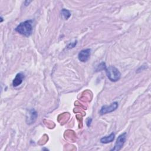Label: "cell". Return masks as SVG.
I'll use <instances>...</instances> for the list:
<instances>
[{
	"instance_id": "1",
	"label": "cell",
	"mask_w": 151,
	"mask_h": 151,
	"mask_svg": "<svg viewBox=\"0 0 151 151\" xmlns=\"http://www.w3.org/2000/svg\"><path fill=\"white\" fill-rule=\"evenodd\" d=\"M15 31L18 33L25 36L29 37L32 32V21L27 20L21 22L15 29Z\"/></svg>"
},
{
	"instance_id": "2",
	"label": "cell",
	"mask_w": 151,
	"mask_h": 151,
	"mask_svg": "<svg viewBox=\"0 0 151 151\" xmlns=\"http://www.w3.org/2000/svg\"><path fill=\"white\" fill-rule=\"evenodd\" d=\"M105 70L107 77L110 81L115 82L118 81L120 78L121 73H120L119 70L114 66H109Z\"/></svg>"
},
{
	"instance_id": "3",
	"label": "cell",
	"mask_w": 151,
	"mask_h": 151,
	"mask_svg": "<svg viewBox=\"0 0 151 151\" xmlns=\"http://www.w3.org/2000/svg\"><path fill=\"white\" fill-rule=\"evenodd\" d=\"M117 107H118V103L116 101L111 103L109 106H107V105L103 106L100 110V114L101 115H103V114L111 113L114 111L115 110H116Z\"/></svg>"
},
{
	"instance_id": "4",
	"label": "cell",
	"mask_w": 151,
	"mask_h": 151,
	"mask_svg": "<svg viewBox=\"0 0 151 151\" xmlns=\"http://www.w3.org/2000/svg\"><path fill=\"white\" fill-rule=\"evenodd\" d=\"M126 136H127L126 133H122V134H120L117 139V140H116V142L115 143L114 147L112 149H111V151L112 150L117 151V150H120L122 149V147H123L124 143H125V141L126 139Z\"/></svg>"
},
{
	"instance_id": "5",
	"label": "cell",
	"mask_w": 151,
	"mask_h": 151,
	"mask_svg": "<svg viewBox=\"0 0 151 151\" xmlns=\"http://www.w3.org/2000/svg\"><path fill=\"white\" fill-rule=\"evenodd\" d=\"M91 50L89 48L83 50L78 54V60L81 62H86L90 58Z\"/></svg>"
},
{
	"instance_id": "6",
	"label": "cell",
	"mask_w": 151,
	"mask_h": 151,
	"mask_svg": "<svg viewBox=\"0 0 151 151\" xmlns=\"http://www.w3.org/2000/svg\"><path fill=\"white\" fill-rule=\"evenodd\" d=\"M24 75L21 73H18L15 78L13 80V81H12V85L14 87H17L18 86H19L23 81L24 79Z\"/></svg>"
},
{
	"instance_id": "7",
	"label": "cell",
	"mask_w": 151,
	"mask_h": 151,
	"mask_svg": "<svg viewBox=\"0 0 151 151\" xmlns=\"http://www.w3.org/2000/svg\"><path fill=\"white\" fill-rule=\"evenodd\" d=\"M37 117V113L34 110H30L29 113V117L27 118V123L28 124H31L33 123Z\"/></svg>"
},
{
	"instance_id": "8",
	"label": "cell",
	"mask_w": 151,
	"mask_h": 151,
	"mask_svg": "<svg viewBox=\"0 0 151 151\" xmlns=\"http://www.w3.org/2000/svg\"><path fill=\"white\" fill-rule=\"evenodd\" d=\"M115 134L114 133H111L110 135L103 137L100 139V142L102 143H109L113 142L114 139Z\"/></svg>"
},
{
	"instance_id": "9",
	"label": "cell",
	"mask_w": 151,
	"mask_h": 151,
	"mask_svg": "<svg viewBox=\"0 0 151 151\" xmlns=\"http://www.w3.org/2000/svg\"><path fill=\"white\" fill-rule=\"evenodd\" d=\"M61 14H62V15L63 16V17L65 19H68L70 17V16H71L70 12L68 10L66 9H63L61 10Z\"/></svg>"
},
{
	"instance_id": "10",
	"label": "cell",
	"mask_w": 151,
	"mask_h": 151,
	"mask_svg": "<svg viewBox=\"0 0 151 151\" xmlns=\"http://www.w3.org/2000/svg\"><path fill=\"white\" fill-rule=\"evenodd\" d=\"M91 122V119H88L87 121V126H90V123Z\"/></svg>"
}]
</instances>
